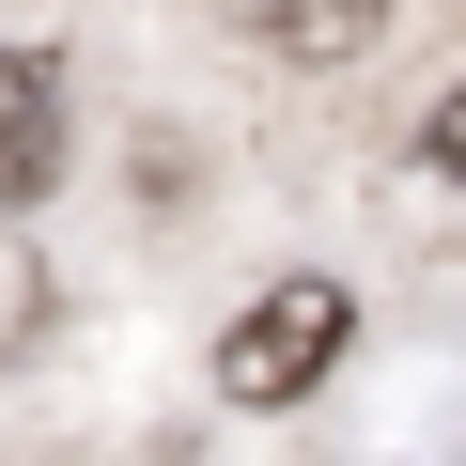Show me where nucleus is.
I'll use <instances>...</instances> for the list:
<instances>
[{
    "mask_svg": "<svg viewBox=\"0 0 466 466\" xmlns=\"http://www.w3.org/2000/svg\"><path fill=\"white\" fill-rule=\"evenodd\" d=\"M342 342H358V296L342 280H280V296H249L218 327V404H311L327 373H342Z\"/></svg>",
    "mask_w": 466,
    "mask_h": 466,
    "instance_id": "nucleus-1",
    "label": "nucleus"
},
{
    "mask_svg": "<svg viewBox=\"0 0 466 466\" xmlns=\"http://www.w3.org/2000/svg\"><path fill=\"white\" fill-rule=\"evenodd\" d=\"M47 171H63V78L32 47H0V218H16Z\"/></svg>",
    "mask_w": 466,
    "mask_h": 466,
    "instance_id": "nucleus-2",
    "label": "nucleus"
},
{
    "mask_svg": "<svg viewBox=\"0 0 466 466\" xmlns=\"http://www.w3.org/2000/svg\"><path fill=\"white\" fill-rule=\"evenodd\" d=\"M32 327H47V249H32V233H0V373L32 358Z\"/></svg>",
    "mask_w": 466,
    "mask_h": 466,
    "instance_id": "nucleus-3",
    "label": "nucleus"
},
{
    "mask_svg": "<svg viewBox=\"0 0 466 466\" xmlns=\"http://www.w3.org/2000/svg\"><path fill=\"white\" fill-rule=\"evenodd\" d=\"M249 32H265L280 63H358V47H373V16H249Z\"/></svg>",
    "mask_w": 466,
    "mask_h": 466,
    "instance_id": "nucleus-4",
    "label": "nucleus"
},
{
    "mask_svg": "<svg viewBox=\"0 0 466 466\" xmlns=\"http://www.w3.org/2000/svg\"><path fill=\"white\" fill-rule=\"evenodd\" d=\"M420 156H435V171H451V187H466V78H451V94H435V109H420Z\"/></svg>",
    "mask_w": 466,
    "mask_h": 466,
    "instance_id": "nucleus-5",
    "label": "nucleus"
}]
</instances>
